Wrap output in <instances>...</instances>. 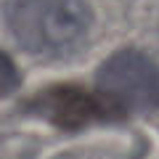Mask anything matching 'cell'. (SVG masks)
I'll return each mask as SVG.
<instances>
[{
  "mask_svg": "<svg viewBox=\"0 0 159 159\" xmlns=\"http://www.w3.org/2000/svg\"><path fill=\"white\" fill-rule=\"evenodd\" d=\"M19 82H21V77H19L16 64L0 51V96H11L19 88Z\"/></svg>",
  "mask_w": 159,
  "mask_h": 159,
  "instance_id": "obj_4",
  "label": "cell"
},
{
  "mask_svg": "<svg viewBox=\"0 0 159 159\" xmlns=\"http://www.w3.org/2000/svg\"><path fill=\"white\" fill-rule=\"evenodd\" d=\"M93 11L85 0H8L6 27L32 56L69 58L85 45Z\"/></svg>",
  "mask_w": 159,
  "mask_h": 159,
  "instance_id": "obj_1",
  "label": "cell"
},
{
  "mask_svg": "<svg viewBox=\"0 0 159 159\" xmlns=\"http://www.w3.org/2000/svg\"><path fill=\"white\" fill-rule=\"evenodd\" d=\"M98 93L119 111L159 109V64L141 51H117L96 72Z\"/></svg>",
  "mask_w": 159,
  "mask_h": 159,
  "instance_id": "obj_2",
  "label": "cell"
},
{
  "mask_svg": "<svg viewBox=\"0 0 159 159\" xmlns=\"http://www.w3.org/2000/svg\"><path fill=\"white\" fill-rule=\"evenodd\" d=\"M32 109L40 117H45L48 122H53L56 127H61V130H80V127H88L93 122L125 117L101 93H90L80 85L48 88L32 101Z\"/></svg>",
  "mask_w": 159,
  "mask_h": 159,
  "instance_id": "obj_3",
  "label": "cell"
}]
</instances>
